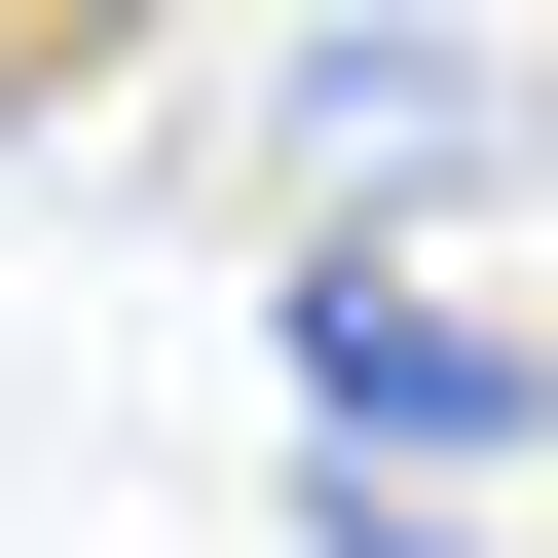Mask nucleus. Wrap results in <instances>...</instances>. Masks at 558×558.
Instances as JSON below:
<instances>
[{
    "instance_id": "f257e3e1",
    "label": "nucleus",
    "mask_w": 558,
    "mask_h": 558,
    "mask_svg": "<svg viewBox=\"0 0 558 558\" xmlns=\"http://www.w3.org/2000/svg\"><path fill=\"white\" fill-rule=\"evenodd\" d=\"M299 410L336 447H558V336H484L447 260H299Z\"/></svg>"
}]
</instances>
